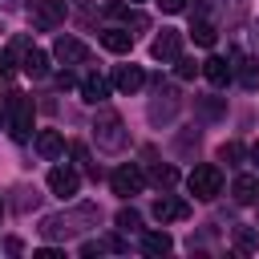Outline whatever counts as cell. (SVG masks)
I'll return each instance as SVG.
<instances>
[{
  "label": "cell",
  "instance_id": "6da1fadb",
  "mask_svg": "<svg viewBox=\"0 0 259 259\" xmlns=\"http://www.w3.org/2000/svg\"><path fill=\"white\" fill-rule=\"evenodd\" d=\"M97 219H101V210L93 206V202H81V206H73V210H61V214H49L45 223H40V235L45 239H73V235H81V231H89V227H97Z\"/></svg>",
  "mask_w": 259,
  "mask_h": 259
},
{
  "label": "cell",
  "instance_id": "7a4b0ae2",
  "mask_svg": "<svg viewBox=\"0 0 259 259\" xmlns=\"http://www.w3.org/2000/svg\"><path fill=\"white\" fill-rule=\"evenodd\" d=\"M93 142H97V150H105V154H121L125 142H130L125 121H121L113 109H97V117H93Z\"/></svg>",
  "mask_w": 259,
  "mask_h": 259
},
{
  "label": "cell",
  "instance_id": "3957f363",
  "mask_svg": "<svg viewBox=\"0 0 259 259\" xmlns=\"http://www.w3.org/2000/svg\"><path fill=\"white\" fill-rule=\"evenodd\" d=\"M186 186H190V194H194L198 202H210V198L223 190V170H219L214 162H202V166H194V170H190Z\"/></svg>",
  "mask_w": 259,
  "mask_h": 259
},
{
  "label": "cell",
  "instance_id": "277c9868",
  "mask_svg": "<svg viewBox=\"0 0 259 259\" xmlns=\"http://www.w3.org/2000/svg\"><path fill=\"white\" fill-rule=\"evenodd\" d=\"M178 109H182L178 89L158 81V89H154V97H150V109H146V113H150V121H154V125H166V121H174V117H178Z\"/></svg>",
  "mask_w": 259,
  "mask_h": 259
},
{
  "label": "cell",
  "instance_id": "5b68a950",
  "mask_svg": "<svg viewBox=\"0 0 259 259\" xmlns=\"http://www.w3.org/2000/svg\"><path fill=\"white\" fill-rule=\"evenodd\" d=\"M32 97H24V93H12L8 97V125H12V138L16 142H28L32 138Z\"/></svg>",
  "mask_w": 259,
  "mask_h": 259
},
{
  "label": "cell",
  "instance_id": "8992f818",
  "mask_svg": "<svg viewBox=\"0 0 259 259\" xmlns=\"http://www.w3.org/2000/svg\"><path fill=\"white\" fill-rule=\"evenodd\" d=\"M28 20L40 32H53L65 24V0H28Z\"/></svg>",
  "mask_w": 259,
  "mask_h": 259
},
{
  "label": "cell",
  "instance_id": "52a82bcc",
  "mask_svg": "<svg viewBox=\"0 0 259 259\" xmlns=\"http://www.w3.org/2000/svg\"><path fill=\"white\" fill-rule=\"evenodd\" d=\"M109 182H113V194H121V198H134V194L146 190V174L138 166H117L109 174Z\"/></svg>",
  "mask_w": 259,
  "mask_h": 259
},
{
  "label": "cell",
  "instance_id": "ba28073f",
  "mask_svg": "<svg viewBox=\"0 0 259 259\" xmlns=\"http://www.w3.org/2000/svg\"><path fill=\"white\" fill-rule=\"evenodd\" d=\"M53 57H57L65 69H69V65H85V61H89V45H85V40H77V36H57Z\"/></svg>",
  "mask_w": 259,
  "mask_h": 259
},
{
  "label": "cell",
  "instance_id": "9c48e42d",
  "mask_svg": "<svg viewBox=\"0 0 259 259\" xmlns=\"http://www.w3.org/2000/svg\"><path fill=\"white\" fill-rule=\"evenodd\" d=\"M186 214H190V202H186V198H178V194L154 198V219H158V223H182Z\"/></svg>",
  "mask_w": 259,
  "mask_h": 259
},
{
  "label": "cell",
  "instance_id": "30bf717a",
  "mask_svg": "<svg viewBox=\"0 0 259 259\" xmlns=\"http://www.w3.org/2000/svg\"><path fill=\"white\" fill-rule=\"evenodd\" d=\"M77 186H81V174H77L73 166H53V170H49V190H53V194L69 198V194H77Z\"/></svg>",
  "mask_w": 259,
  "mask_h": 259
},
{
  "label": "cell",
  "instance_id": "8fae6325",
  "mask_svg": "<svg viewBox=\"0 0 259 259\" xmlns=\"http://www.w3.org/2000/svg\"><path fill=\"white\" fill-rule=\"evenodd\" d=\"M150 53H154V61H178L182 57V36L178 32H170V28H162V36H154V45H150Z\"/></svg>",
  "mask_w": 259,
  "mask_h": 259
},
{
  "label": "cell",
  "instance_id": "7c38bea8",
  "mask_svg": "<svg viewBox=\"0 0 259 259\" xmlns=\"http://www.w3.org/2000/svg\"><path fill=\"white\" fill-rule=\"evenodd\" d=\"M202 77H206L210 85H227V81L235 77V65H231L227 57H206V61H202Z\"/></svg>",
  "mask_w": 259,
  "mask_h": 259
},
{
  "label": "cell",
  "instance_id": "4fadbf2b",
  "mask_svg": "<svg viewBox=\"0 0 259 259\" xmlns=\"http://www.w3.org/2000/svg\"><path fill=\"white\" fill-rule=\"evenodd\" d=\"M231 194H235V202L255 206V202H259V178H255V174H239V178L231 182Z\"/></svg>",
  "mask_w": 259,
  "mask_h": 259
},
{
  "label": "cell",
  "instance_id": "5bb4252c",
  "mask_svg": "<svg viewBox=\"0 0 259 259\" xmlns=\"http://www.w3.org/2000/svg\"><path fill=\"white\" fill-rule=\"evenodd\" d=\"M20 69H24L32 81H40V77H49V57H45L40 49H32V45H28V49L20 53Z\"/></svg>",
  "mask_w": 259,
  "mask_h": 259
},
{
  "label": "cell",
  "instance_id": "9a60e30c",
  "mask_svg": "<svg viewBox=\"0 0 259 259\" xmlns=\"http://www.w3.org/2000/svg\"><path fill=\"white\" fill-rule=\"evenodd\" d=\"M113 85H117L121 93H138V89L146 85V73H142V65H121V69L113 73Z\"/></svg>",
  "mask_w": 259,
  "mask_h": 259
},
{
  "label": "cell",
  "instance_id": "2e32d148",
  "mask_svg": "<svg viewBox=\"0 0 259 259\" xmlns=\"http://www.w3.org/2000/svg\"><path fill=\"white\" fill-rule=\"evenodd\" d=\"M32 146H36V154H40V158H49V162H53V158H61V154H65V138H61V134H57V130H40V134H36V142H32Z\"/></svg>",
  "mask_w": 259,
  "mask_h": 259
},
{
  "label": "cell",
  "instance_id": "e0dca14e",
  "mask_svg": "<svg viewBox=\"0 0 259 259\" xmlns=\"http://www.w3.org/2000/svg\"><path fill=\"white\" fill-rule=\"evenodd\" d=\"M81 97H85L89 105H101V101L109 97V81H105L101 73H89V77L81 81Z\"/></svg>",
  "mask_w": 259,
  "mask_h": 259
},
{
  "label": "cell",
  "instance_id": "ac0fdd59",
  "mask_svg": "<svg viewBox=\"0 0 259 259\" xmlns=\"http://www.w3.org/2000/svg\"><path fill=\"white\" fill-rule=\"evenodd\" d=\"M105 12H109L113 20H121L125 28H130V24H134V28H146V16H142L134 4H117V0H113V4H105Z\"/></svg>",
  "mask_w": 259,
  "mask_h": 259
},
{
  "label": "cell",
  "instance_id": "d6986e66",
  "mask_svg": "<svg viewBox=\"0 0 259 259\" xmlns=\"http://www.w3.org/2000/svg\"><path fill=\"white\" fill-rule=\"evenodd\" d=\"M101 45H105L109 53H130V49H134V32H130V28H105V32H101Z\"/></svg>",
  "mask_w": 259,
  "mask_h": 259
},
{
  "label": "cell",
  "instance_id": "ffe728a7",
  "mask_svg": "<svg viewBox=\"0 0 259 259\" xmlns=\"http://www.w3.org/2000/svg\"><path fill=\"white\" fill-rule=\"evenodd\" d=\"M235 77L243 81V89H259V57H247L235 65Z\"/></svg>",
  "mask_w": 259,
  "mask_h": 259
},
{
  "label": "cell",
  "instance_id": "44dd1931",
  "mask_svg": "<svg viewBox=\"0 0 259 259\" xmlns=\"http://www.w3.org/2000/svg\"><path fill=\"white\" fill-rule=\"evenodd\" d=\"M190 32H194V45H202V49H210V45H214V36H219V32H214V24H210L206 16L190 20Z\"/></svg>",
  "mask_w": 259,
  "mask_h": 259
},
{
  "label": "cell",
  "instance_id": "7402d4cb",
  "mask_svg": "<svg viewBox=\"0 0 259 259\" xmlns=\"http://www.w3.org/2000/svg\"><path fill=\"white\" fill-rule=\"evenodd\" d=\"M235 247H239L243 255H255V251H259V231H255V227H235Z\"/></svg>",
  "mask_w": 259,
  "mask_h": 259
},
{
  "label": "cell",
  "instance_id": "603a6c76",
  "mask_svg": "<svg viewBox=\"0 0 259 259\" xmlns=\"http://www.w3.org/2000/svg\"><path fill=\"white\" fill-rule=\"evenodd\" d=\"M170 247H174V243H170L166 231H150V235L142 239V251H146V255H166Z\"/></svg>",
  "mask_w": 259,
  "mask_h": 259
},
{
  "label": "cell",
  "instance_id": "cb8c5ba5",
  "mask_svg": "<svg viewBox=\"0 0 259 259\" xmlns=\"http://www.w3.org/2000/svg\"><path fill=\"white\" fill-rule=\"evenodd\" d=\"M101 251H125V243L121 239H89V243H81V255H101Z\"/></svg>",
  "mask_w": 259,
  "mask_h": 259
},
{
  "label": "cell",
  "instance_id": "d4e9b609",
  "mask_svg": "<svg viewBox=\"0 0 259 259\" xmlns=\"http://www.w3.org/2000/svg\"><path fill=\"white\" fill-rule=\"evenodd\" d=\"M138 227H142V214L134 206H121L117 210V231H138Z\"/></svg>",
  "mask_w": 259,
  "mask_h": 259
},
{
  "label": "cell",
  "instance_id": "484cf974",
  "mask_svg": "<svg viewBox=\"0 0 259 259\" xmlns=\"http://www.w3.org/2000/svg\"><path fill=\"white\" fill-rule=\"evenodd\" d=\"M214 4L227 20H243V12H247V0H214Z\"/></svg>",
  "mask_w": 259,
  "mask_h": 259
},
{
  "label": "cell",
  "instance_id": "4316f807",
  "mask_svg": "<svg viewBox=\"0 0 259 259\" xmlns=\"http://www.w3.org/2000/svg\"><path fill=\"white\" fill-rule=\"evenodd\" d=\"M219 158H223L227 166H239V162H243V146H239V142H223V146H219Z\"/></svg>",
  "mask_w": 259,
  "mask_h": 259
},
{
  "label": "cell",
  "instance_id": "83f0119b",
  "mask_svg": "<svg viewBox=\"0 0 259 259\" xmlns=\"http://www.w3.org/2000/svg\"><path fill=\"white\" fill-rule=\"evenodd\" d=\"M150 178H154V182H158V186H170V182H174V178H178V170H174V166H162V162H158V166H154V170H150Z\"/></svg>",
  "mask_w": 259,
  "mask_h": 259
},
{
  "label": "cell",
  "instance_id": "f1b7e54d",
  "mask_svg": "<svg viewBox=\"0 0 259 259\" xmlns=\"http://www.w3.org/2000/svg\"><path fill=\"white\" fill-rule=\"evenodd\" d=\"M174 65H178V77H194V73H198V69H202V65H194V61H190V57H178V61H174Z\"/></svg>",
  "mask_w": 259,
  "mask_h": 259
},
{
  "label": "cell",
  "instance_id": "f546056e",
  "mask_svg": "<svg viewBox=\"0 0 259 259\" xmlns=\"http://www.w3.org/2000/svg\"><path fill=\"white\" fill-rule=\"evenodd\" d=\"M223 113V101H202V117H219Z\"/></svg>",
  "mask_w": 259,
  "mask_h": 259
},
{
  "label": "cell",
  "instance_id": "4dcf8cb0",
  "mask_svg": "<svg viewBox=\"0 0 259 259\" xmlns=\"http://www.w3.org/2000/svg\"><path fill=\"white\" fill-rule=\"evenodd\" d=\"M8 73H12V53L0 49V77H8Z\"/></svg>",
  "mask_w": 259,
  "mask_h": 259
},
{
  "label": "cell",
  "instance_id": "1f68e13d",
  "mask_svg": "<svg viewBox=\"0 0 259 259\" xmlns=\"http://www.w3.org/2000/svg\"><path fill=\"white\" fill-rule=\"evenodd\" d=\"M158 8H162V12H182L186 0H158Z\"/></svg>",
  "mask_w": 259,
  "mask_h": 259
},
{
  "label": "cell",
  "instance_id": "d6a6232c",
  "mask_svg": "<svg viewBox=\"0 0 259 259\" xmlns=\"http://www.w3.org/2000/svg\"><path fill=\"white\" fill-rule=\"evenodd\" d=\"M73 158H77V166H85V170H89V154H85L81 146H73Z\"/></svg>",
  "mask_w": 259,
  "mask_h": 259
},
{
  "label": "cell",
  "instance_id": "836d02e7",
  "mask_svg": "<svg viewBox=\"0 0 259 259\" xmlns=\"http://www.w3.org/2000/svg\"><path fill=\"white\" fill-rule=\"evenodd\" d=\"M57 255H61L57 247H40V251H36V259H57Z\"/></svg>",
  "mask_w": 259,
  "mask_h": 259
},
{
  "label": "cell",
  "instance_id": "e575fe53",
  "mask_svg": "<svg viewBox=\"0 0 259 259\" xmlns=\"http://www.w3.org/2000/svg\"><path fill=\"white\" fill-rule=\"evenodd\" d=\"M251 162H255V166H259V142H255V146H251Z\"/></svg>",
  "mask_w": 259,
  "mask_h": 259
},
{
  "label": "cell",
  "instance_id": "d590c367",
  "mask_svg": "<svg viewBox=\"0 0 259 259\" xmlns=\"http://www.w3.org/2000/svg\"><path fill=\"white\" fill-rule=\"evenodd\" d=\"M251 36H255V49H259V24H255V32H251Z\"/></svg>",
  "mask_w": 259,
  "mask_h": 259
},
{
  "label": "cell",
  "instance_id": "8d00e7d4",
  "mask_svg": "<svg viewBox=\"0 0 259 259\" xmlns=\"http://www.w3.org/2000/svg\"><path fill=\"white\" fill-rule=\"evenodd\" d=\"M0 219H4V202H0Z\"/></svg>",
  "mask_w": 259,
  "mask_h": 259
},
{
  "label": "cell",
  "instance_id": "74e56055",
  "mask_svg": "<svg viewBox=\"0 0 259 259\" xmlns=\"http://www.w3.org/2000/svg\"><path fill=\"white\" fill-rule=\"evenodd\" d=\"M0 121H4V109H0Z\"/></svg>",
  "mask_w": 259,
  "mask_h": 259
},
{
  "label": "cell",
  "instance_id": "f35d334b",
  "mask_svg": "<svg viewBox=\"0 0 259 259\" xmlns=\"http://www.w3.org/2000/svg\"><path fill=\"white\" fill-rule=\"evenodd\" d=\"M130 4H138V0H130Z\"/></svg>",
  "mask_w": 259,
  "mask_h": 259
}]
</instances>
